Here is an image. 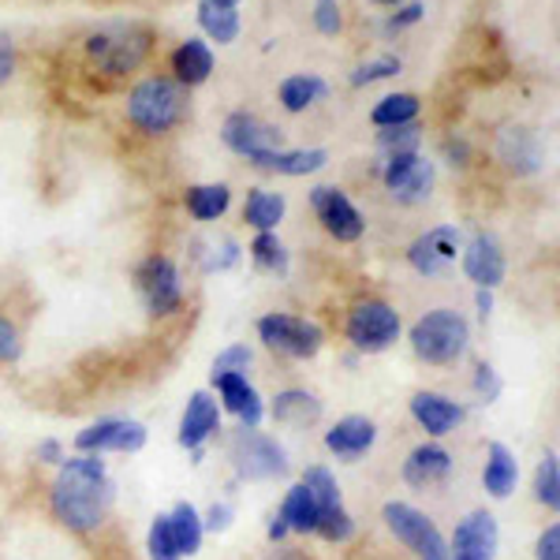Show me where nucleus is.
Listing matches in <instances>:
<instances>
[{
  "label": "nucleus",
  "mask_w": 560,
  "mask_h": 560,
  "mask_svg": "<svg viewBox=\"0 0 560 560\" xmlns=\"http://www.w3.org/2000/svg\"><path fill=\"white\" fill-rule=\"evenodd\" d=\"M147 445V427L131 419H102L94 427L79 430L75 448L79 453H139Z\"/></svg>",
  "instance_id": "nucleus-15"
},
{
  "label": "nucleus",
  "mask_w": 560,
  "mask_h": 560,
  "mask_svg": "<svg viewBox=\"0 0 560 560\" xmlns=\"http://www.w3.org/2000/svg\"><path fill=\"white\" fill-rule=\"evenodd\" d=\"M475 303H478V314H482V318H490V311H493V292H490V288H478Z\"/></svg>",
  "instance_id": "nucleus-51"
},
{
  "label": "nucleus",
  "mask_w": 560,
  "mask_h": 560,
  "mask_svg": "<svg viewBox=\"0 0 560 560\" xmlns=\"http://www.w3.org/2000/svg\"><path fill=\"white\" fill-rule=\"evenodd\" d=\"M229 459L236 467L240 478L247 482H269V478L288 475V453L277 445L273 438L258 430H236L229 438Z\"/></svg>",
  "instance_id": "nucleus-6"
},
{
  "label": "nucleus",
  "mask_w": 560,
  "mask_h": 560,
  "mask_svg": "<svg viewBox=\"0 0 560 560\" xmlns=\"http://www.w3.org/2000/svg\"><path fill=\"white\" fill-rule=\"evenodd\" d=\"M147 549H150V560H184V557H179V549H176L173 527H168V512L150 523Z\"/></svg>",
  "instance_id": "nucleus-40"
},
{
  "label": "nucleus",
  "mask_w": 560,
  "mask_h": 560,
  "mask_svg": "<svg viewBox=\"0 0 560 560\" xmlns=\"http://www.w3.org/2000/svg\"><path fill=\"white\" fill-rule=\"evenodd\" d=\"M221 142L229 147L232 153H240V158H258V153H269V150H284V131L273 128L269 120H261V116L247 113V108H240V113H229L221 124Z\"/></svg>",
  "instance_id": "nucleus-12"
},
{
  "label": "nucleus",
  "mask_w": 560,
  "mask_h": 560,
  "mask_svg": "<svg viewBox=\"0 0 560 560\" xmlns=\"http://www.w3.org/2000/svg\"><path fill=\"white\" fill-rule=\"evenodd\" d=\"M520 482V464L516 456H512L509 445H501V441H493L490 448H486V467H482V486L486 493L497 497V501H504V497H512Z\"/></svg>",
  "instance_id": "nucleus-26"
},
{
  "label": "nucleus",
  "mask_w": 560,
  "mask_h": 560,
  "mask_svg": "<svg viewBox=\"0 0 560 560\" xmlns=\"http://www.w3.org/2000/svg\"><path fill=\"white\" fill-rule=\"evenodd\" d=\"M382 184L393 202H400V206L422 202V198H430V187H433V161L422 158L419 150L388 153L382 165Z\"/></svg>",
  "instance_id": "nucleus-10"
},
{
  "label": "nucleus",
  "mask_w": 560,
  "mask_h": 560,
  "mask_svg": "<svg viewBox=\"0 0 560 560\" xmlns=\"http://www.w3.org/2000/svg\"><path fill=\"white\" fill-rule=\"evenodd\" d=\"M404 71V60L396 57V52H382V57L366 60V65H359L351 71V86H374V83H385V79L400 75Z\"/></svg>",
  "instance_id": "nucleus-36"
},
{
  "label": "nucleus",
  "mask_w": 560,
  "mask_h": 560,
  "mask_svg": "<svg viewBox=\"0 0 560 560\" xmlns=\"http://www.w3.org/2000/svg\"><path fill=\"white\" fill-rule=\"evenodd\" d=\"M311 210L318 217V224L329 232L337 243H359L366 232V217L359 213V206L345 195V187L322 184L311 191Z\"/></svg>",
  "instance_id": "nucleus-11"
},
{
  "label": "nucleus",
  "mask_w": 560,
  "mask_h": 560,
  "mask_svg": "<svg viewBox=\"0 0 560 560\" xmlns=\"http://www.w3.org/2000/svg\"><path fill=\"white\" fill-rule=\"evenodd\" d=\"M187 113H191V97L173 75H147L128 90V124L150 139L176 131Z\"/></svg>",
  "instance_id": "nucleus-2"
},
{
  "label": "nucleus",
  "mask_w": 560,
  "mask_h": 560,
  "mask_svg": "<svg viewBox=\"0 0 560 560\" xmlns=\"http://www.w3.org/2000/svg\"><path fill=\"white\" fill-rule=\"evenodd\" d=\"M15 60H20V57H15V42L0 34V86L15 75Z\"/></svg>",
  "instance_id": "nucleus-48"
},
{
  "label": "nucleus",
  "mask_w": 560,
  "mask_h": 560,
  "mask_svg": "<svg viewBox=\"0 0 560 560\" xmlns=\"http://www.w3.org/2000/svg\"><path fill=\"white\" fill-rule=\"evenodd\" d=\"M370 4H377V8H396L400 0H370Z\"/></svg>",
  "instance_id": "nucleus-54"
},
{
  "label": "nucleus",
  "mask_w": 560,
  "mask_h": 560,
  "mask_svg": "<svg viewBox=\"0 0 560 560\" xmlns=\"http://www.w3.org/2000/svg\"><path fill=\"white\" fill-rule=\"evenodd\" d=\"M153 52V31L147 23H113L86 38V57L108 79L139 71Z\"/></svg>",
  "instance_id": "nucleus-3"
},
{
  "label": "nucleus",
  "mask_w": 560,
  "mask_h": 560,
  "mask_svg": "<svg viewBox=\"0 0 560 560\" xmlns=\"http://www.w3.org/2000/svg\"><path fill=\"white\" fill-rule=\"evenodd\" d=\"M258 340L269 351H280L288 359H314L325 345L322 325L295 318V314H266L258 318Z\"/></svg>",
  "instance_id": "nucleus-9"
},
{
  "label": "nucleus",
  "mask_w": 560,
  "mask_h": 560,
  "mask_svg": "<svg viewBox=\"0 0 560 560\" xmlns=\"http://www.w3.org/2000/svg\"><path fill=\"white\" fill-rule=\"evenodd\" d=\"M314 535H322L325 541H351V538H355V520L345 512V504H337V509H325L318 516Z\"/></svg>",
  "instance_id": "nucleus-39"
},
{
  "label": "nucleus",
  "mask_w": 560,
  "mask_h": 560,
  "mask_svg": "<svg viewBox=\"0 0 560 560\" xmlns=\"http://www.w3.org/2000/svg\"><path fill=\"white\" fill-rule=\"evenodd\" d=\"M459 250H464V236H459L456 224H438V229L411 240L408 261L419 277H441L448 266H456Z\"/></svg>",
  "instance_id": "nucleus-13"
},
{
  "label": "nucleus",
  "mask_w": 560,
  "mask_h": 560,
  "mask_svg": "<svg viewBox=\"0 0 560 560\" xmlns=\"http://www.w3.org/2000/svg\"><path fill=\"white\" fill-rule=\"evenodd\" d=\"M250 258H255V266L261 269V273H277L284 277L288 266H292V258H288V247L280 243L277 232H258L255 240H250Z\"/></svg>",
  "instance_id": "nucleus-34"
},
{
  "label": "nucleus",
  "mask_w": 560,
  "mask_h": 560,
  "mask_svg": "<svg viewBox=\"0 0 560 560\" xmlns=\"http://www.w3.org/2000/svg\"><path fill=\"white\" fill-rule=\"evenodd\" d=\"M288 535V523L284 520H273V523H269V541H280V538H284Z\"/></svg>",
  "instance_id": "nucleus-53"
},
{
  "label": "nucleus",
  "mask_w": 560,
  "mask_h": 560,
  "mask_svg": "<svg viewBox=\"0 0 560 560\" xmlns=\"http://www.w3.org/2000/svg\"><path fill=\"white\" fill-rule=\"evenodd\" d=\"M411 419L419 422L430 438H445V433H453L459 422H464V408L441 393H415L411 396Z\"/></svg>",
  "instance_id": "nucleus-21"
},
{
  "label": "nucleus",
  "mask_w": 560,
  "mask_h": 560,
  "mask_svg": "<svg viewBox=\"0 0 560 560\" xmlns=\"http://www.w3.org/2000/svg\"><path fill=\"white\" fill-rule=\"evenodd\" d=\"M422 147V128L419 124H400V128H382L377 131V150L382 158L388 153H411Z\"/></svg>",
  "instance_id": "nucleus-37"
},
{
  "label": "nucleus",
  "mask_w": 560,
  "mask_h": 560,
  "mask_svg": "<svg viewBox=\"0 0 560 560\" xmlns=\"http://www.w3.org/2000/svg\"><path fill=\"white\" fill-rule=\"evenodd\" d=\"M116 501V486L108 478L105 459L97 453H79L71 459H60V475L49 490L52 516L65 523L75 535L97 530Z\"/></svg>",
  "instance_id": "nucleus-1"
},
{
  "label": "nucleus",
  "mask_w": 560,
  "mask_h": 560,
  "mask_svg": "<svg viewBox=\"0 0 560 560\" xmlns=\"http://www.w3.org/2000/svg\"><path fill=\"white\" fill-rule=\"evenodd\" d=\"M23 355V340H20V329L0 314V363H15Z\"/></svg>",
  "instance_id": "nucleus-44"
},
{
  "label": "nucleus",
  "mask_w": 560,
  "mask_h": 560,
  "mask_svg": "<svg viewBox=\"0 0 560 560\" xmlns=\"http://www.w3.org/2000/svg\"><path fill=\"white\" fill-rule=\"evenodd\" d=\"M250 165L261 173H277V176H314L329 165V150H269L250 158Z\"/></svg>",
  "instance_id": "nucleus-23"
},
{
  "label": "nucleus",
  "mask_w": 560,
  "mask_h": 560,
  "mask_svg": "<svg viewBox=\"0 0 560 560\" xmlns=\"http://www.w3.org/2000/svg\"><path fill=\"white\" fill-rule=\"evenodd\" d=\"M232 516H236V512H232V504H213V509L206 512L202 527L206 530H229L232 527Z\"/></svg>",
  "instance_id": "nucleus-49"
},
{
  "label": "nucleus",
  "mask_w": 560,
  "mask_h": 560,
  "mask_svg": "<svg viewBox=\"0 0 560 560\" xmlns=\"http://www.w3.org/2000/svg\"><path fill=\"white\" fill-rule=\"evenodd\" d=\"M213 385H217V393H221L224 408L243 422V430H258L266 408H261V396L255 393V385L247 382V374H221V377H213Z\"/></svg>",
  "instance_id": "nucleus-22"
},
{
  "label": "nucleus",
  "mask_w": 560,
  "mask_h": 560,
  "mask_svg": "<svg viewBox=\"0 0 560 560\" xmlns=\"http://www.w3.org/2000/svg\"><path fill=\"white\" fill-rule=\"evenodd\" d=\"M467 345H471V325L448 306H438L411 325V351L430 366H448L464 359Z\"/></svg>",
  "instance_id": "nucleus-4"
},
{
  "label": "nucleus",
  "mask_w": 560,
  "mask_h": 560,
  "mask_svg": "<svg viewBox=\"0 0 560 560\" xmlns=\"http://www.w3.org/2000/svg\"><path fill=\"white\" fill-rule=\"evenodd\" d=\"M382 516L396 541H404L419 560H448V538L441 535L427 512H419L408 501H388Z\"/></svg>",
  "instance_id": "nucleus-5"
},
{
  "label": "nucleus",
  "mask_w": 560,
  "mask_h": 560,
  "mask_svg": "<svg viewBox=\"0 0 560 560\" xmlns=\"http://www.w3.org/2000/svg\"><path fill=\"white\" fill-rule=\"evenodd\" d=\"M325 94H329V83H325L322 75H314V71H300V75H288L284 83L277 86V102L284 113H306V108H314L318 102H325Z\"/></svg>",
  "instance_id": "nucleus-28"
},
{
  "label": "nucleus",
  "mask_w": 560,
  "mask_h": 560,
  "mask_svg": "<svg viewBox=\"0 0 560 560\" xmlns=\"http://www.w3.org/2000/svg\"><path fill=\"white\" fill-rule=\"evenodd\" d=\"M459 266H464L467 280H475V288H490V292L501 284L504 273H509L501 243H497V236H490V232H475V236L464 243Z\"/></svg>",
  "instance_id": "nucleus-17"
},
{
  "label": "nucleus",
  "mask_w": 560,
  "mask_h": 560,
  "mask_svg": "<svg viewBox=\"0 0 560 560\" xmlns=\"http://www.w3.org/2000/svg\"><path fill=\"white\" fill-rule=\"evenodd\" d=\"M135 288L153 318H168L184 306V277L168 255H150L135 269Z\"/></svg>",
  "instance_id": "nucleus-8"
},
{
  "label": "nucleus",
  "mask_w": 560,
  "mask_h": 560,
  "mask_svg": "<svg viewBox=\"0 0 560 560\" xmlns=\"http://www.w3.org/2000/svg\"><path fill=\"white\" fill-rule=\"evenodd\" d=\"M250 363H255V351H250L247 345H232V348L217 351L213 377H221V374H247Z\"/></svg>",
  "instance_id": "nucleus-41"
},
{
  "label": "nucleus",
  "mask_w": 560,
  "mask_h": 560,
  "mask_svg": "<svg viewBox=\"0 0 560 560\" xmlns=\"http://www.w3.org/2000/svg\"><path fill=\"white\" fill-rule=\"evenodd\" d=\"M535 497H538V504H546L549 512L560 509V464H557L553 453L541 456V464L535 471Z\"/></svg>",
  "instance_id": "nucleus-35"
},
{
  "label": "nucleus",
  "mask_w": 560,
  "mask_h": 560,
  "mask_svg": "<svg viewBox=\"0 0 560 560\" xmlns=\"http://www.w3.org/2000/svg\"><path fill=\"white\" fill-rule=\"evenodd\" d=\"M377 441V427L366 419V415H348L337 427L325 433V448H329L337 459H359L374 448Z\"/></svg>",
  "instance_id": "nucleus-20"
},
{
  "label": "nucleus",
  "mask_w": 560,
  "mask_h": 560,
  "mask_svg": "<svg viewBox=\"0 0 560 560\" xmlns=\"http://www.w3.org/2000/svg\"><path fill=\"white\" fill-rule=\"evenodd\" d=\"M269 415H273V422H280V427L303 430L322 419V400L314 393H306V388H284V393H277Z\"/></svg>",
  "instance_id": "nucleus-25"
},
{
  "label": "nucleus",
  "mask_w": 560,
  "mask_h": 560,
  "mask_svg": "<svg viewBox=\"0 0 560 560\" xmlns=\"http://www.w3.org/2000/svg\"><path fill=\"white\" fill-rule=\"evenodd\" d=\"M266 560H311V557L300 553V549H284V546H280V549H273V553H269Z\"/></svg>",
  "instance_id": "nucleus-52"
},
{
  "label": "nucleus",
  "mask_w": 560,
  "mask_h": 560,
  "mask_svg": "<svg viewBox=\"0 0 560 560\" xmlns=\"http://www.w3.org/2000/svg\"><path fill=\"white\" fill-rule=\"evenodd\" d=\"M535 560H560V527L557 523H549V527L538 535Z\"/></svg>",
  "instance_id": "nucleus-47"
},
{
  "label": "nucleus",
  "mask_w": 560,
  "mask_h": 560,
  "mask_svg": "<svg viewBox=\"0 0 560 560\" xmlns=\"http://www.w3.org/2000/svg\"><path fill=\"white\" fill-rule=\"evenodd\" d=\"M38 459H45V464H60L65 459V448H60V441H42L38 445Z\"/></svg>",
  "instance_id": "nucleus-50"
},
{
  "label": "nucleus",
  "mask_w": 560,
  "mask_h": 560,
  "mask_svg": "<svg viewBox=\"0 0 560 560\" xmlns=\"http://www.w3.org/2000/svg\"><path fill=\"white\" fill-rule=\"evenodd\" d=\"M284 213H288V198L280 191H261V187H255L247 195V202H243V221L255 232H277Z\"/></svg>",
  "instance_id": "nucleus-29"
},
{
  "label": "nucleus",
  "mask_w": 560,
  "mask_h": 560,
  "mask_svg": "<svg viewBox=\"0 0 560 560\" xmlns=\"http://www.w3.org/2000/svg\"><path fill=\"white\" fill-rule=\"evenodd\" d=\"M422 113V102L408 90H400V94H385L382 102L370 108V124L374 128H400V124H415Z\"/></svg>",
  "instance_id": "nucleus-32"
},
{
  "label": "nucleus",
  "mask_w": 560,
  "mask_h": 560,
  "mask_svg": "<svg viewBox=\"0 0 560 560\" xmlns=\"http://www.w3.org/2000/svg\"><path fill=\"white\" fill-rule=\"evenodd\" d=\"M217 430H221V408H217V400L206 388H198V393H191V400H187L184 419H179V445L195 453Z\"/></svg>",
  "instance_id": "nucleus-18"
},
{
  "label": "nucleus",
  "mask_w": 560,
  "mask_h": 560,
  "mask_svg": "<svg viewBox=\"0 0 560 560\" xmlns=\"http://www.w3.org/2000/svg\"><path fill=\"white\" fill-rule=\"evenodd\" d=\"M277 516L284 520L288 530H295V535H314L322 509H318V501L311 497V490H306L303 482H295L292 490H288V497H284V504H280Z\"/></svg>",
  "instance_id": "nucleus-31"
},
{
  "label": "nucleus",
  "mask_w": 560,
  "mask_h": 560,
  "mask_svg": "<svg viewBox=\"0 0 560 560\" xmlns=\"http://www.w3.org/2000/svg\"><path fill=\"white\" fill-rule=\"evenodd\" d=\"M501 527L490 512H471L456 523V535L448 541V560H497Z\"/></svg>",
  "instance_id": "nucleus-16"
},
{
  "label": "nucleus",
  "mask_w": 560,
  "mask_h": 560,
  "mask_svg": "<svg viewBox=\"0 0 560 560\" xmlns=\"http://www.w3.org/2000/svg\"><path fill=\"white\" fill-rule=\"evenodd\" d=\"M184 206L195 221L210 224V221H221V217L229 213L232 191H229V184H198V187H187Z\"/></svg>",
  "instance_id": "nucleus-30"
},
{
  "label": "nucleus",
  "mask_w": 560,
  "mask_h": 560,
  "mask_svg": "<svg viewBox=\"0 0 560 560\" xmlns=\"http://www.w3.org/2000/svg\"><path fill=\"white\" fill-rule=\"evenodd\" d=\"M236 4H240V0H236Z\"/></svg>",
  "instance_id": "nucleus-55"
},
{
  "label": "nucleus",
  "mask_w": 560,
  "mask_h": 560,
  "mask_svg": "<svg viewBox=\"0 0 560 560\" xmlns=\"http://www.w3.org/2000/svg\"><path fill=\"white\" fill-rule=\"evenodd\" d=\"M345 332L355 351L377 355V351H388L396 340H400V314H396L385 300H363L348 311Z\"/></svg>",
  "instance_id": "nucleus-7"
},
{
  "label": "nucleus",
  "mask_w": 560,
  "mask_h": 560,
  "mask_svg": "<svg viewBox=\"0 0 560 560\" xmlns=\"http://www.w3.org/2000/svg\"><path fill=\"white\" fill-rule=\"evenodd\" d=\"M493 158L501 161L512 176H535L541 173V165H546L541 139L527 124H504V128L493 135Z\"/></svg>",
  "instance_id": "nucleus-14"
},
{
  "label": "nucleus",
  "mask_w": 560,
  "mask_h": 560,
  "mask_svg": "<svg viewBox=\"0 0 560 560\" xmlns=\"http://www.w3.org/2000/svg\"><path fill=\"white\" fill-rule=\"evenodd\" d=\"M501 388H504V382H501V374L490 366V363H478L475 366V393H478V400L482 404H493L497 396H501Z\"/></svg>",
  "instance_id": "nucleus-43"
},
{
  "label": "nucleus",
  "mask_w": 560,
  "mask_h": 560,
  "mask_svg": "<svg viewBox=\"0 0 560 560\" xmlns=\"http://www.w3.org/2000/svg\"><path fill=\"white\" fill-rule=\"evenodd\" d=\"M168 68H173V79H176V83L184 86V90L202 86L206 79L213 75V68H217L210 42H206V38H187V42H179L176 49H173V57H168Z\"/></svg>",
  "instance_id": "nucleus-19"
},
{
  "label": "nucleus",
  "mask_w": 560,
  "mask_h": 560,
  "mask_svg": "<svg viewBox=\"0 0 560 560\" xmlns=\"http://www.w3.org/2000/svg\"><path fill=\"white\" fill-rule=\"evenodd\" d=\"M303 486L311 490V497L318 501L322 512L337 509V504H340V486H337V478H332V471H325V467H306Z\"/></svg>",
  "instance_id": "nucleus-38"
},
{
  "label": "nucleus",
  "mask_w": 560,
  "mask_h": 560,
  "mask_svg": "<svg viewBox=\"0 0 560 560\" xmlns=\"http://www.w3.org/2000/svg\"><path fill=\"white\" fill-rule=\"evenodd\" d=\"M453 471V456L441 445H419L411 448V456L404 459V482L415 486V490H427V486H438L441 478H448Z\"/></svg>",
  "instance_id": "nucleus-24"
},
{
  "label": "nucleus",
  "mask_w": 560,
  "mask_h": 560,
  "mask_svg": "<svg viewBox=\"0 0 560 560\" xmlns=\"http://www.w3.org/2000/svg\"><path fill=\"white\" fill-rule=\"evenodd\" d=\"M422 15H427V4H408V8H400V12L388 15L385 34H400V31H408V26L422 23Z\"/></svg>",
  "instance_id": "nucleus-46"
},
{
  "label": "nucleus",
  "mask_w": 560,
  "mask_h": 560,
  "mask_svg": "<svg viewBox=\"0 0 560 560\" xmlns=\"http://www.w3.org/2000/svg\"><path fill=\"white\" fill-rule=\"evenodd\" d=\"M168 527H173V538H176L179 557H195L198 549H202V535H206V527H202V516H198L195 504L179 501L176 509L168 512Z\"/></svg>",
  "instance_id": "nucleus-33"
},
{
  "label": "nucleus",
  "mask_w": 560,
  "mask_h": 560,
  "mask_svg": "<svg viewBox=\"0 0 560 560\" xmlns=\"http://www.w3.org/2000/svg\"><path fill=\"white\" fill-rule=\"evenodd\" d=\"M198 26L217 45L240 38V4L236 0H198Z\"/></svg>",
  "instance_id": "nucleus-27"
},
{
  "label": "nucleus",
  "mask_w": 560,
  "mask_h": 560,
  "mask_svg": "<svg viewBox=\"0 0 560 560\" xmlns=\"http://www.w3.org/2000/svg\"><path fill=\"white\" fill-rule=\"evenodd\" d=\"M314 26H318V34H325V38H337L345 31V8H340V0H314Z\"/></svg>",
  "instance_id": "nucleus-42"
},
{
  "label": "nucleus",
  "mask_w": 560,
  "mask_h": 560,
  "mask_svg": "<svg viewBox=\"0 0 560 560\" xmlns=\"http://www.w3.org/2000/svg\"><path fill=\"white\" fill-rule=\"evenodd\" d=\"M441 153H445V161H448L453 168H467V165H471V158H475L471 142L459 139V135H448L445 147H441Z\"/></svg>",
  "instance_id": "nucleus-45"
}]
</instances>
